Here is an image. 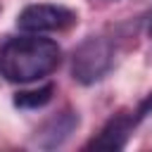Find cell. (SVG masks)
<instances>
[{
	"label": "cell",
	"instance_id": "ba28073f",
	"mask_svg": "<svg viewBox=\"0 0 152 152\" xmlns=\"http://www.w3.org/2000/svg\"><path fill=\"white\" fill-rule=\"evenodd\" d=\"M150 38H152V21H150Z\"/></svg>",
	"mask_w": 152,
	"mask_h": 152
},
{
	"label": "cell",
	"instance_id": "277c9868",
	"mask_svg": "<svg viewBox=\"0 0 152 152\" xmlns=\"http://www.w3.org/2000/svg\"><path fill=\"white\" fill-rule=\"evenodd\" d=\"M135 126L138 121L133 116V109H121L102 126V131L86 145V150H124Z\"/></svg>",
	"mask_w": 152,
	"mask_h": 152
},
{
	"label": "cell",
	"instance_id": "8992f818",
	"mask_svg": "<svg viewBox=\"0 0 152 152\" xmlns=\"http://www.w3.org/2000/svg\"><path fill=\"white\" fill-rule=\"evenodd\" d=\"M55 95V86L52 83H45L40 88H33V90H21L14 95V104L21 107V109H40L45 107Z\"/></svg>",
	"mask_w": 152,
	"mask_h": 152
},
{
	"label": "cell",
	"instance_id": "5b68a950",
	"mask_svg": "<svg viewBox=\"0 0 152 152\" xmlns=\"http://www.w3.org/2000/svg\"><path fill=\"white\" fill-rule=\"evenodd\" d=\"M78 112H74L71 107H64L62 112L52 114L50 119L43 121V126L36 131V145L43 150H55L59 147L76 128H78Z\"/></svg>",
	"mask_w": 152,
	"mask_h": 152
},
{
	"label": "cell",
	"instance_id": "6da1fadb",
	"mask_svg": "<svg viewBox=\"0 0 152 152\" xmlns=\"http://www.w3.org/2000/svg\"><path fill=\"white\" fill-rule=\"evenodd\" d=\"M62 62V48L40 33L10 38L0 48V76L10 83H33L50 76Z\"/></svg>",
	"mask_w": 152,
	"mask_h": 152
},
{
	"label": "cell",
	"instance_id": "7a4b0ae2",
	"mask_svg": "<svg viewBox=\"0 0 152 152\" xmlns=\"http://www.w3.org/2000/svg\"><path fill=\"white\" fill-rule=\"evenodd\" d=\"M114 64V48L102 36L86 38L71 57V76L81 86H93L102 81Z\"/></svg>",
	"mask_w": 152,
	"mask_h": 152
},
{
	"label": "cell",
	"instance_id": "3957f363",
	"mask_svg": "<svg viewBox=\"0 0 152 152\" xmlns=\"http://www.w3.org/2000/svg\"><path fill=\"white\" fill-rule=\"evenodd\" d=\"M78 21L76 12L64 5H50V2H36L26 5L19 17L17 26L24 33H52V31H66Z\"/></svg>",
	"mask_w": 152,
	"mask_h": 152
},
{
	"label": "cell",
	"instance_id": "52a82bcc",
	"mask_svg": "<svg viewBox=\"0 0 152 152\" xmlns=\"http://www.w3.org/2000/svg\"><path fill=\"white\" fill-rule=\"evenodd\" d=\"M150 112H152V93H147V95H145V100H142V102L133 109V116H135V121L140 124V121H142Z\"/></svg>",
	"mask_w": 152,
	"mask_h": 152
}]
</instances>
